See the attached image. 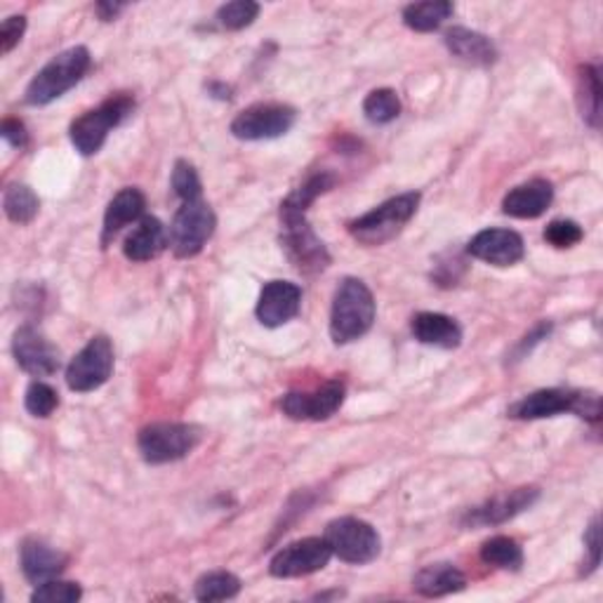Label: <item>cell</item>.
I'll return each instance as SVG.
<instances>
[{
	"instance_id": "obj_24",
	"label": "cell",
	"mask_w": 603,
	"mask_h": 603,
	"mask_svg": "<svg viewBox=\"0 0 603 603\" xmlns=\"http://www.w3.org/2000/svg\"><path fill=\"white\" fill-rule=\"evenodd\" d=\"M465 587H467L465 573L453 564H429L413 577V590L427 599L457 594Z\"/></svg>"
},
{
	"instance_id": "obj_28",
	"label": "cell",
	"mask_w": 603,
	"mask_h": 603,
	"mask_svg": "<svg viewBox=\"0 0 603 603\" xmlns=\"http://www.w3.org/2000/svg\"><path fill=\"white\" fill-rule=\"evenodd\" d=\"M481 558L484 564L502 569V571H518L524 566V550H521L518 542L507 535H495L484 542L481 547Z\"/></svg>"
},
{
	"instance_id": "obj_17",
	"label": "cell",
	"mask_w": 603,
	"mask_h": 603,
	"mask_svg": "<svg viewBox=\"0 0 603 603\" xmlns=\"http://www.w3.org/2000/svg\"><path fill=\"white\" fill-rule=\"evenodd\" d=\"M69 556L40 537H27L19 547V566L31 585H43L67 571Z\"/></svg>"
},
{
	"instance_id": "obj_34",
	"label": "cell",
	"mask_w": 603,
	"mask_h": 603,
	"mask_svg": "<svg viewBox=\"0 0 603 603\" xmlns=\"http://www.w3.org/2000/svg\"><path fill=\"white\" fill-rule=\"evenodd\" d=\"M24 406L33 417H50L59 406V394L48 385V382H31L27 389Z\"/></svg>"
},
{
	"instance_id": "obj_22",
	"label": "cell",
	"mask_w": 603,
	"mask_h": 603,
	"mask_svg": "<svg viewBox=\"0 0 603 603\" xmlns=\"http://www.w3.org/2000/svg\"><path fill=\"white\" fill-rule=\"evenodd\" d=\"M411 330L419 345L427 347L457 349L462 345V328L457 326V320L453 316L446 314L419 312L413 316Z\"/></svg>"
},
{
	"instance_id": "obj_8",
	"label": "cell",
	"mask_w": 603,
	"mask_h": 603,
	"mask_svg": "<svg viewBox=\"0 0 603 603\" xmlns=\"http://www.w3.org/2000/svg\"><path fill=\"white\" fill-rule=\"evenodd\" d=\"M324 537L333 550V556L345 561V564L364 566L375 561L382 552L379 533L368 524V521L356 516H342L330 521Z\"/></svg>"
},
{
	"instance_id": "obj_39",
	"label": "cell",
	"mask_w": 603,
	"mask_h": 603,
	"mask_svg": "<svg viewBox=\"0 0 603 603\" xmlns=\"http://www.w3.org/2000/svg\"><path fill=\"white\" fill-rule=\"evenodd\" d=\"M0 135H3L6 142L14 149H24L29 142V132L19 118H6L3 126H0Z\"/></svg>"
},
{
	"instance_id": "obj_36",
	"label": "cell",
	"mask_w": 603,
	"mask_h": 603,
	"mask_svg": "<svg viewBox=\"0 0 603 603\" xmlns=\"http://www.w3.org/2000/svg\"><path fill=\"white\" fill-rule=\"evenodd\" d=\"M582 238H585V231H582V227L573 223V219H554V223H550L545 229V240L552 248L558 250L577 246Z\"/></svg>"
},
{
	"instance_id": "obj_30",
	"label": "cell",
	"mask_w": 603,
	"mask_h": 603,
	"mask_svg": "<svg viewBox=\"0 0 603 603\" xmlns=\"http://www.w3.org/2000/svg\"><path fill=\"white\" fill-rule=\"evenodd\" d=\"M3 210L10 223L29 225L40 210V200L27 185H10L3 196Z\"/></svg>"
},
{
	"instance_id": "obj_11",
	"label": "cell",
	"mask_w": 603,
	"mask_h": 603,
	"mask_svg": "<svg viewBox=\"0 0 603 603\" xmlns=\"http://www.w3.org/2000/svg\"><path fill=\"white\" fill-rule=\"evenodd\" d=\"M333 558V550L326 537H302L278 550L269 561V573L280 580L307 577L324 571Z\"/></svg>"
},
{
	"instance_id": "obj_16",
	"label": "cell",
	"mask_w": 603,
	"mask_h": 603,
	"mask_svg": "<svg viewBox=\"0 0 603 603\" xmlns=\"http://www.w3.org/2000/svg\"><path fill=\"white\" fill-rule=\"evenodd\" d=\"M302 307V288L290 280H271L259 293L257 299V318L259 324L267 328H280L286 326L299 314Z\"/></svg>"
},
{
	"instance_id": "obj_7",
	"label": "cell",
	"mask_w": 603,
	"mask_h": 603,
	"mask_svg": "<svg viewBox=\"0 0 603 603\" xmlns=\"http://www.w3.org/2000/svg\"><path fill=\"white\" fill-rule=\"evenodd\" d=\"M280 248L290 265L305 276H316L330 267V253L314 234L307 215H280Z\"/></svg>"
},
{
	"instance_id": "obj_9",
	"label": "cell",
	"mask_w": 603,
	"mask_h": 603,
	"mask_svg": "<svg viewBox=\"0 0 603 603\" xmlns=\"http://www.w3.org/2000/svg\"><path fill=\"white\" fill-rule=\"evenodd\" d=\"M217 227V217L204 198L187 200L175 212L170 227V248L175 257L189 259L206 248Z\"/></svg>"
},
{
	"instance_id": "obj_12",
	"label": "cell",
	"mask_w": 603,
	"mask_h": 603,
	"mask_svg": "<svg viewBox=\"0 0 603 603\" xmlns=\"http://www.w3.org/2000/svg\"><path fill=\"white\" fill-rule=\"evenodd\" d=\"M295 120L297 111L288 105H255L231 120V135L244 142H263L288 135Z\"/></svg>"
},
{
	"instance_id": "obj_13",
	"label": "cell",
	"mask_w": 603,
	"mask_h": 603,
	"mask_svg": "<svg viewBox=\"0 0 603 603\" xmlns=\"http://www.w3.org/2000/svg\"><path fill=\"white\" fill-rule=\"evenodd\" d=\"M345 382L330 379L314 392H290L280 398V411L297 422H320L333 417L345 404Z\"/></svg>"
},
{
	"instance_id": "obj_26",
	"label": "cell",
	"mask_w": 603,
	"mask_h": 603,
	"mask_svg": "<svg viewBox=\"0 0 603 603\" xmlns=\"http://www.w3.org/2000/svg\"><path fill=\"white\" fill-rule=\"evenodd\" d=\"M455 6L448 0H429V3H413L404 10V24L417 33L436 31L441 24L451 19Z\"/></svg>"
},
{
	"instance_id": "obj_29",
	"label": "cell",
	"mask_w": 603,
	"mask_h": 603,
	"mask_svg": "<svg viewBox=\"0 0 603 603\" xmlns=\"http://www.w3.org/2000/svg\"><path fill=\"white\" fill-rule=\"evenodd\" d=\"M238 592H240V580L229 571H212V573L200 575L194 587L196 599L204 603L227 601V599L238 596Z\"/></svg>"
},
{
	"instance_id": "obj_18",
	"label": "cell",
	"mask_w": 603,
	"mask_h": 603,
	"mask_svg": "<svg viewBox=\"0 0 603 603\" xmlns=\"http://www.w3.org/2000/svg\"><path fill=\"white\" fill-rule=\"evenodd\" d=\"M540 497L537 488H516L512 493L497 495L488 500L486 505H481L467 514V526H497L505 524V521L518 516L533 507Z\"/></svg>"
},
{
	"instance_id": "obj_38",
	"label": "cell",
	"mask_w": 603,
	"mask_h": 603,
	"mask_svg": "<svg viewBox=\"0 0 603 603\" xmlns=\"http://www.w3.org/2000/svg\"><path fill=\"white\" fill-rule=\"evenodd\" d=\"M585 550H587V558H585V566H582V573L585 575H592L599 564H601V528H599V516L592 518V524L585 533Z\"/></svg>"
},
{
	"instance_id": "obj_21",
	"label": "cell",
	"mask_w": 603,
	"mask_h": 603,
	"mask_svg": "<svg viewBox=\"0 0 603 603\" xmlns=\"http://www.w3.org/2000/svg\"><path fill=\"white\" fill-rule=\"evenodd\" d=\"M145 208H147V198L145 194L135 189V187H128L123 191H118L111 204L107 206V212H105V225H102V248H107L111 240L123 231L128 225L132 223H139L145 215Z\"/></svg>"
},
{
	"instance_id": "obj_23",
	"label": "cell",
	"mask_w": 603,
	"mask_h": 603,
	"mask_svg": "<svg viewBox=\"0 0 603 603\" xmlns=\"http://www.w3.org/2000/svg\"><path fill=\"white\" fill-rule=\"evenodd\" d=\"M168 246V234L158 217H142L137 227L128 234L123 244V255L130 263H149L156 259Z\"/></svg>"
},
{
	"instance_id": "obj_32",
	"label": "cell",
	"mask_w": 603,
	"mask_h": 603,
	"mask_svg": "<svg viewBox=\"0 0 603 603\" xmlns=\"http://www.w3.org/2000/svg\"><path fill=\"white\" fill-rule=\"evenodd\" d=\"M83 599V590H80L78 582L67 580H50L43 585H36L31 601L33 603H76Z\"/></svg>"
},
{
	"instance_id": "obj_5",
	"label": "cell",
	"mask_w": 603,
	"mask_h": 603,
	"mask_svg": "<svg viewBox=\"0 0 603 603\" xmlns=\"http://www.w3.org/2000/svg\"><path fill=\"white\" fill-rule=\"evenodd\" d=\"M132 111L135 99L130 95L109 97L107 102H102L97 109L86 111L83 116L73 120L69 128L71 145L80 156H95L105 147L111 130H116L126 118H130Z\"/></svg>"
},
{
	"instance_id": "obj_42",
	"label": "cell",
	"mask_w": 603,
	"mask_h": 603,
	"mask_svg": "<svg viewBox=\"0 0 603 603\" xmlns=\"http://www.w3.org/2000/svg\"><path fill=\"white\" fill-rule=\"evenodd\" d=\"M208 90H210L212 97H217V99H231V88L225 86V83H210Z\"/></svg>"
},
{
	"instance_id": "obj_25",
	"label": "cell",
	"mask_w": 603,
	"mask_h": 603,
	"mask_svg": "<svg viewBox=\"0 0 603 603\" xmlns=\"http://www.w3.org/2000/svg\"><path fill=\"white\" fill-rule=\"evenodd\" d=\"M337 185L335 175L330 172H316L309 179H305L293 194H288V198L280 204V215H307L309 206L318 196L328 194L333 187Z\"/></svg>"
},
{
	"instance_id": "obj_19",
	"label": "cell",
	"mask_w": 603,
	"mask_h": 603,
	"mask_svg": "<svg viewBox=\"0 0 603 603\" xmlns=\"http://www.w3.org/2000/svg\"><path fill=\"white\" fill-rule=\"evenodd\" d=\"M554 200V187L547 179H531L514 187L505 200H502V212L516 219H535L545 215Z\"/></svg>"
},
{
	"instance_id": "obj_2",
	"label": "cell",
	"mask_w": 603,
	"mask_h": 603,
	"mask_svg": "<svg viewBox=\"0 0 603 603\" xmlns=\"http://www.w3.org/2000/svg\"><path fill=\"white\" fill-rule=\"evenodd\" d=\"M92 57L83 46L69 48L59 52L55 59L40 69L24 92V102L29 107H48L55 99L67 95L73 86H78L83 76L90 71Z\"/></svg>"
},
{
	"instance_id": "obj_15",
	"label": "cell",
	"mask_w": 603,
	"mask_h": 603,
	"mask_svg": "<svg viewBox=\"0 0 603 603\" xmlns=\"http://www.w3.org/2000/svg\"><path fill=\"white\" fill-rule=\"evenodd\" d=\"M467 253L493 267H514L524 259L526 244L512 229H484L469 240Z\"/></svg>"
},
{
	"instance_id": "obj_41",
	"label": "cell",
	"mask_w": 603,
	"mask_h": 603,
	"mask_svg": "<svg viewBox=\"0 0 603 603\" xmlns=\"http://www.w3.org/2000/svg\"><path fill=\"white\" fill-rule=\"evenodd\" d=\"M126 10L123 3H97L95 6V12L99 14V19H102V22H113V19Z\"/></svg>"
},
{
	"instance_id": "obj_1",
	"label": "cell",
	"mask_w": 603,
	"mask_h": 603,
	"mask_svg": "<svg viewBox=\"0 0 603 603\" xmlns=\"http://www.w3.org/2000/svg\"><path fill=\"white\" fill-rule=\"evenodd\" d=\"M375 297L360 278H345L335 290L330 312V337L335 345H349L375 324Z\"/></svg>"
},
{
	"instance_id": "obj_27",
	"label": "cell",
	"mask_w": 603,
	"mask_h": 603,
	"mask_svg": "<svg viewBox=\"0 0 603 603\" xmlns=\"http://www.w3.org/2000/svg\"><path fill=\"white\" fill-rule=\"evenodd\" d=\"M577 102L582 118L587 120L592 128L601 123V76L599 67L585 65L577 73Z\"/></svg>"
},
{
	"instance_id": "obj_37",
	"label": "cell",
	"mask_w": 603,
	"mask_h": 603,
	"mask_svg": "<svg viewBox=\"0 0 603 603\" xmlns=\"http://www.w3.org/2000/svg\"><path fill=\"white\" fill-rule=\"evenodd\" d=\"M24 31H27V17L14 14L6 19L3 27H0V50H3V55H10L14 46H19Z\"/></svg>"
},
{
	"instance_id": "obj_40",
	"label": "cell",
	"mask_w": 603,
	"mask_h": 603,
	"mask_svg": "<svg viewBox=\"0 0 603 603\" xmlns=\"http://www.w3.org/2000/svg\"><path fill=\"white\" fill-rule=\"evenodd\" d=\"M550 333H552V324H540L531 335L524 337V342H521L518 349H516V356H524L526 352H531V347L540 345V342L545 339Z\"/></svg>"
},
{
	"instance_id": "obj_3",
	"label": "cell",
	"mask_w": 603,
	"mask_h": 603,
	"mask_svg": "<svg viewBox=\"0 0 603 603\" xmlns=\"http://www.w3.org/2000/svg\"><path fill=\"white\" fill-rule=\"evenodd\" d=\"M419 198L422 196L417 191H408L385 200L382 206L349 223V234L360 246L368 248L387 244V240L404 231V227L415 217L419 208Z\"/></svg>"
},
{
	"instance_id": "obj_4",
	"label": "cell",
	"mask_w": 603,
	"mask_h": 603,
	"mask_svg": "<svg viewBox=\"0 0 603 603\" xmlns=\"http://www.w3.org/2000/svg\"><path fill=\"white\" fill-rule=\"evenodd\" d=\"M573 413L587 422L601 419V398L594 392H571V389H540L521 398L510 408L514 419H545Z\"/></svg>"
},
{
	"instance_id": "obj_31",
	"label": "cell",
	"mask_w": 603,
	"mask_h": 603,
	"mask_svg": "<svg viewBox=\"0 0 603 603\" xmlns=\"http://www.w3.org/2000/svg\"><path fill=\"white\" fill-rule=\"evenodd\" d=\"M364 113L373 126L392 123V120H396L401 116V99H398L396 90H392V88L373 90L364 102Z\"/></svg>"
},
{
	"instance_id": "obj_33",
	"label": "cell",
	"mask_w": 603,
	"mask_h": 603,
	"mask_svg": "<svg viewBox=\"0 0 603 603\" xmlns=\"http://www.w3.org/2000/svg\"><path fill=\"white\" fill-rule=\"evenodd\" d=\"M259 14V6L253 3V0H234V3H227L217 10V22L219 27H225L229 31H240L250 27Z\"/></svg>"
},
{
	"instance_id": "obj_20",
	"label": "cell",
	"mask_w": 603,
	"mask_h": 603,
	"mask_svg": "<svg viewBox=\"0 0 603 603\" xmlns=\"http://www.w3.org/2000/svg\"><path fill=\"white\" fill-rule=\"evenodd\" d=\"M444 43L453 57H457L459 62H465L469 67H493L497 62L495 43L488 36L478 31L453 27L446 31Z\"/></svg>"
},
{
	"instance_id": "obj_10",
	"label": "cell",
	"mask_w": 603,
	"mask_h": 603,
	"mask_svg": "<svg viewBox=\"0 0 603 603\" xmlns=\"http://www.w3.org/2000/svg\"><path fill=\"white\" fill-rule=\"evenodd\" d=\"M113 373V347L111 339L99 335L80 349L67 368V385L76 394H90L107 385Z\"/></svg>"
},
{
	"instance_id": "obj_6",
	"label": "cell",
	"mask_w": 603,
	"mask_h": 603,
	"mask_svg": "<svg viewBox=\"0 0 603 603\" xmlns=\"http://www.w3.org/2000/svg\"><path fill=\"white\" fill-rule=\"evenodd\" d=\"M204 438V429L187 422H154L137 436L139 455L149 465H168L187 457Z\"/></svg>"
},
{
	"instance_id": "obj_14",
	"label": "cell",
	"mask_w": 603,
	"mask_h": 603,
	"mask_svg": "<svg viewBox=\"0 0 603 603\" xmlns=\"http://www.w3.org/2000/svg\"><path fill=\"white\" fill-rule=\"evenodd\" d=\"M12 354L17 366L33 377H50L62 366L59 349L33 326L17 328L12 337Z\"/></svg>"
},
{
	"instance_id": "obj_35",
	"label": "cell",
	"mask_w": 603,
	"mask_h": 603,
	"mask_svg": "<svg viewBox=\"0 0 603 603\" xmlns=\"http://www.w3.org/2000/svg\"><path fill=\"white\" fill-rule=\"evenodd\" d=\"M170 182L175 194L182 198V204H187V200H198L200 191H204V187H200V177L189 160H177Z\"/></svg>"
}]
</instances>
